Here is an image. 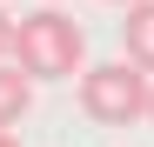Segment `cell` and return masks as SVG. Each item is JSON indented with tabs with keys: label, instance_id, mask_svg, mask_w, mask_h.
<instances>
[{
	"label": "cell",
	"instance_id": "cell-1",
	"mask_svg": "<svg viewBox=\"0 0 154 147\" xmlns=\"http://www.w3.org/2000/svg\"><path fill=\"white\" fill-rule=\"evenodd\" d=\"M81 54H87V34H81V20H67L60 7H40V14H27V20H14V67L34 74V80L87 74Z\"/></svg>",
	"mask_w": 154,
	"mask_h": 147
},
{
	"label": "cell",
	"instance_id": "cell-3",
	"mask_svg": "<svg viewBox=\"0 0 154 147\" xmlns=\"http://www.w3.org/2000/svg\"><path fill=\"white\" fill-rule=\"evenodd\" d=\"M121 60H134L141 74H154V0L121 14Z\"/></svg>",
	"mask_w": 154,
	"mask_h": 147
},
{
	"label": "cell",
	"instance_id": "cell-5",
	"mask_svg": "<svg viewBox=\"0 0 154 147\" xmlns=\"http://www.w3.org/2000/svg\"><path fill=\"white\" fill-rule=\"evenodd\" d=\"M7 54H14V20L0 14V60H7Z\"/></svg>",
	"mask_w": 154,
	"mask_h": 147
},
{
	"label": "cell",
	"instance_id": "cell-4",
	"mask_svg": "<svg viewBox=\"0 0 154 147\" xmlns=\"http://www.w3.org/2000/svg\"><path fill=\"white\" fill-rule=\"evenodd\" d=\"M34 100V74H20L14 60H0V134H14V120Z\"/></svg>",
	"mask_w": 154,
	"mask_h": 147
},
{
	"label": "cell",
	"instance_id": "cell-2",
	"mask_svg": "<svg viewBox=\"0 0 154 147\" xmlns=\"http://www.w3.org/2000/svg\"><path fill=\"white\" fill-rule=\"evenodd\" d=\"M147 100H154V74H141L134 60H100L81 74V114L94 127H134L147 120Z\"/></svg>",
	"mask_w": 154,
	"mask_h": 147
},
{
	"label": "cell",
	"instance_id": "cell-6",
	"mask_svg": "<svg viewBox=\"0 0 154 147\" xmlns=\"http://www.w3.org/2000/svg\"><path fill=\"white\" fill-rule=\"evenodd\" d=\"M0 147H20V140H14V134H0Z\"/></svg>",
	"mask_w": 154,
	"mask_h": 147
},
{
	"label": "cell",
	"instance_id": "cell-7",
	"mask_svg": "<svg viewBox=\"0 0 154 147\" xmlns=\"http://www.w3.org/2000/svg\"><path fill=\"white\" fill-rule=\"evenodd\" d=\"M114 7H141V0H114Z\"/></svg>",
	"mask_w": 154,
	"mask_h": 147
},
{
	"label": "cell",
	"instance_id": "cell-8",
	"mask_svg": "<svg viewBox=\"0 0 154 147\" xmlns=\"http://www.w3.org/2000/svg\"><path fill=\"white\" fill-rule=\"evenodd\" d=\"M147 120H154V100H147Z\"/></svg>",
	"mask_w": 154,
	"mask_h": 147
}]
</instances>
